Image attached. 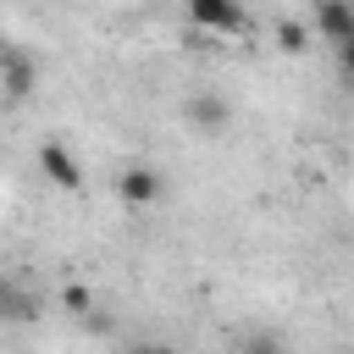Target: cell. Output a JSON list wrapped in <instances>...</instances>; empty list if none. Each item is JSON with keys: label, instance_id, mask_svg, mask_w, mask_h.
Returning a JSON list of instances; mask_svg holds the SVG:
<instances>
[{"label": "cell", "instance_id": "6da1fadb", "mask_svg": "<svg viewBox=\"0 0 354 354\" xmlns=\"http://www.w3.org/2000/svg\"><path fill=\"white\" fill-rule=\"evenodd\" d=\"M183 6H188V22H194L199 33H210V39H238V33H249L243 0H183Z\"/></svg>", "mask_w": 354, "mask_h": 354}, {"label": "cell", "instance_id": "7a4b0ae2", "mask_svg": "<svg viewBox=\"0 0 354 354\" xmlns=\"http://www.w3.org/2000/svg\"><path fill=\"white\" fill-rule=\"evenodd\" d=\"M39 171H44V183L61 188V194H77V188H83V166H77V155H72L61 138H44V144H39Z\"/></svg>", "mask_w": 354, "mask_h": 354}, {"label": "cell", "instance_id": "3957f363", "mask_svg": "<svg viewBox=\"0 0 354 354\" xmlns=\"http://www.w3.org/2000/svg\"><path fill=\"white\" fill-rule=\"evenodd\" d=\"M39 88V66H33V55H22V50H0V94L11 100V105H22L28 94Z\"/></svg>", "mask_w": 354, "mask_h": 354}, {"label": "cell", "instance_id": "277c9868", "mask_svg": "<svg viewBox=\"0 0 354 354\" xmlns=\"http://www.w3.org/2000/svg\"><path fill=\"white\" fill-rule=\"evenodd\" d=\"M183 116H188V127L194 133H205V138H216L227 122H232V105L216 94V88H199V94H188V105H183Z\"/></svg>", "mask_w": 354, "mask_h": 354}, {"label": "cell", "instance_id": "5b68a950", "mask_svg": "<svg viewBox=\"0 0 354 354\" xmlns=\"http://www.w3.org/2000/svg\"><path fill=\"white\" fill-rule=\"evenodd\" d=\"M116 199L122 205H133V210H144V205H155L160 199V171L155 166H122V177H116Z\"/></svg>", "mask_w": 354, "mask_h": 354}, {"label": "cell", "instance_id": "8992f818", "mask_svg": "<svg viewBox=\"0 0 354 354\" xmlns=\"http://www.w3.org/2000/svg\"><path fill=\"white\" fill-rule=\"evenodd\" d=\"M315 33L326 44H343L354 33V0H321L315 6Z\"/></svg>", "mask_w": 354, "mask_h": 354}, {"label": "cell", "instance_id": "52a82bcc", "mask_svg": "<svg viewBox=\"0 0 354 354\" xmlns=\"http://www.w3.org/2000/svg\"><path fill=\"white\" fill-rule=\"evenodd\" d=\"M33 315H39V299H33L28 288L0 282V321H33Z\"/></svg>", "mask_w": 354, "mask_h": 354}, {"label": "cell", "instance_id": "ba28073f", "mask_svg": "<svg viewBox=\"0 0 354 354\" xmlns=\"http://www.w3.org/2000/svg\"><path fill=\"white\" fill-rule=\"evenodd\" d=\"M277 50H282V55H304V50H310V28L293 22V17H282V22H277Z\"/></svg>", "mask_w": 354, "mask_h": 354}, {"label": "cell", "instance_id": "9c48e42d", "mask_svg": "<svg viewBox=\"0 0 354 354\" xmlns=\"http://www.w3.org/2000/svg\"><path fill=\"white\" fill-rule=\"evenodd\" d=\"M61 299H66V310H72V315H88V304H94V299H88V288H77V282H72Z\"/></svg>", "mask_w": 354, "mask_h": 354}, {"label": "cell", "instance_id": "30bf717a", "mask_svg": "<svg viewBox=\"0 0 354 354\" xmlns=\"http://www.w3.org/2000/svg\"><path fill=\"white\" fill-rule=\"evenodd\" d=\"M337 61H343V72H348V83H354V33L337 44Z\"/></svg>", "mask_w": 354, "mask_h": 354}, {"label": "cell", "instance_id": "8fae6325", "mask_svg": "<svg viewBox=\"0 0 354 354\" xmlns=\"http://www.w3.org/2000/svg\"><path fill=\"white\" fill-rule=\"evenodd\" d=\"M243 354H282V348H277V337H254Z\"/></svg>", "mask_w": 354, "mask_h": 354}, {"label": "cell", "instance_id": "7c38bea8", "mask_svg": "<svg viewBox=\"0 0 354 354\" xmlns=\"http://www.w3.org/2000/svg\"><path fill=\"white\" fill-rule=\"evenodd\" d=\"M133 354H166V348H155V343H144V348H133Z\"/></svg>", "mask_w": 354, "mask_h": 354}, {"label": "cell", "instance_id": "4fadbf2b", "mask_svg": "<svg viewBox=\"0 0 354 354\" xmlns=\"http://www.w3.org/2000/svg\"><path fill=\"white\" fill-rule=\"evenodd\" d=\"M0 50H6V39H0Z\"/></svg>", "mask_w": 354, "mask_h": 354}]
</instances>
